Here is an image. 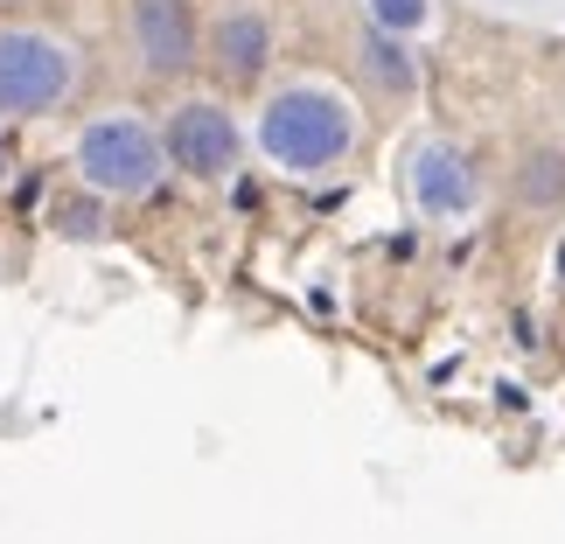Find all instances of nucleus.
<instances>
[{
	"label": "nucleus",
	"instance_id": "4",
	"mask_svg": "<svg viewBox=\"0 0 565 544\" xmlns=\"http://www.w3.org/2000/svg\"><path fill=\"white\" fill-rule=\"evenodd\" d=\"M161 154L175 175L216 189L245 168V126H237V113L216 92H182L161 119Z\"/></svg>",
	"mask_w": 565,
	"mask_h": 544
},
{
	"label": "nucleus",
	"instance_id": "10",
	"mask_svg": "<svg viewBox=\"0 0 565 544\" xmlns=\"http://www.w3.org/2000/svg\"><path fill=\"white\" fill-rule=\"evenodd\" d=\"M371 21L391 29V35H412L426 21V0H371Z\"/></svg>",
	"mask_w": 565,
	"mask_h": 544
},
{
	"label": "nucleus",
	"instance_id": "7",
	"mask_svg": "<svg viewBox=\"0 0 565 544\" xmlns=\"http://www.w3.org/2000/svg\"><path fill=\"white\" fill-rule=\"evenodd\" d=\"M405 195L426 224H468L475 203H482V175L454 140H419L405 154Z\"/></svg>",
	"mask_w": 565,
	"mask_h": 544
},
{
	"label": "nucleus",
	"instance_id": "5",
	"mask_svg": "<svg viewBox=\"0 0 565 544\" xmlns=\"http://www.w3.org/2000/svg\"><path fill=\"white\" fill-rule=\"evenodd\" d=\"M126 50H134L140 77L182 84L203 63V21L195 0H126Z\"/></svg>",
	"mask_w": 565,
	"mask_h": 544
},
{
	"label": "nucleus",
	"instance_id": "2",
	"mask_svg": "<svg viewBox=\"0 0 565 544\" xmlns=\"http://www.w3.org/2000/svg\"><path fill=\"white\" fill-rule=\"evenodd\" d=\"M71 175L98 195V203H140L154 195L168 175V154H161V126L113 105V113H92L71 140Z\"/></svg>",
	"mask_w": 565,
	"mask_h": 544
},
{
	"label": "nucleus",
	"instance_id": "12",
	"mask_svg": "<svg viewBox=\"0 0 565 544\" xmlns=\"http://www.w3.org/2000/svg\"><path fill=\"white\" fill-rule=\"evenodd\" d=\"M0 8H14V0H0Z\"/></svg>",
	"mask_w": 565,
	"mask_h": 544
},
{
	"label": "nucleus",
	"instance_id": "1",
	"mask_svg": "<svg viewBox=\"0 0 565 544\" xmlns=\"http://www.w3.org/2000/svg\"><path fill=\"white\" fill-rule=\"evenodd\" d=\"M252 140H258V161L266 168H279V175H294V182H321V175H335V168L356 161L363 113L335 84L294 77V84H279V92H266Z\"/></svg>",
	"mask_w": 565,
	"mask_h": 544
},
{
	"label": "nucleus",
	"instance_id": "6",
	"mask_svg": "<svg viewBox=\"0 0 565 544\" xmlns=\"http://www.w3.org/2000/svg\"><path fill=\"white\" fill-rule=\"evenodd\" d=\"M273 50H279L273 14L252 8V0H231V8H216L210 29H203V63H210V77L224 84V92H252V84H266Z\"/></svg>",
	"mask_w": 565,
	"mask_h": 544
},
{
	"label": "nucleus",
	"instance_id": "9",
	"mask_svg": "<svg viewBox=\"0 0 565 544\" xmlns=\"http://www.w3.org/2000/svg\"><path fill=\"white\" fill-rule=\"evenodd\" d=\"M510 195H516V210H531V216H552V210L565 203V147H558V140H537V147H524V161H516V182H510Z\"/></svg>",
	"mask_w": 565,
	"mask_h": 544
},
{
	"label": "nucleus",
	"instance_id": "3",
	"mask_svg": "<svg viewBox=\"0 0 565 544\" xmlns=\"http://www.w3.org/2000/svg\"><path fill=\"white\" fill-rule=\"evenodd\" d=\"M84 50L63 29L8 21L0 29V119H50L77 98Z\"/></svg>",
	"mask_w": 565,
	"mask_h": 544
},
{
	"label": "nucleus",
	"instance_id": "11",
	"mask_svg": "<svg viewBox=\"0 0 565 544\" xmlns=\"http://www.w3.org/2000/svg\"><path fill=\"white\" fill-rule=\"evenodd\" d=\"M0 175H8V134H0Z\"/></svg>",
	"mask_w": 565,
	"mask_h": 544
},
{
	"label": "nucleus",
	"instance_id": "8",
	"mask_svg": "<svg viewBox=\"0 0 565 544\" xmlns=\"http://www.w3.org/2000/svg\"><path fill=\"white\" fill-rule=\"evenodd\" d=\"M356 77L363 92L384 98V105H405L419 92V50H412V35H391L377 21H363L356 29Z\"/></svg>",
	"mask_w": 565,
	"mask_h": 544
}]
</instances>
